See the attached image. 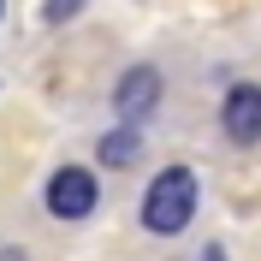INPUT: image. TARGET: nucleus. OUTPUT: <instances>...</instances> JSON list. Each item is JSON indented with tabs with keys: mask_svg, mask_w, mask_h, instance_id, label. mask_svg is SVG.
Masks as SVG:
<instances>
[{
	"mask_svg": "<svg viewBox=\"0 0 261 261\" xmlns=\"http://www.w3.org/2000/svg\"><path fill=\"white\" fill-rule=\"evenodd\" d=\"M196 202H202L196 172L190 166H166V172H154V184L143 190V226L154 231V238H178L196 220Z\"/></svg>",
	"mask_w": 261,
	"mask_h": 261,
	"instance_id": "nucleus-1",
	"label": "nucleus"
},
{
	"mask_svg": "<svg viewBox=\"0 0 261 261\" xmlns=\"http://www.w3.org/2000/svg\"><path fill=\"white\" fill-rule=\"evenodd\" d=\"M95 202H101L95 172H83V166H60V172L48 178V214L54 220H89Z\"/></svg>",
	"mask_w": 261,
	"mask_h": 261,
	"instance_id": "nucleus-2",
	"label": "nucleus"
},
{
	"mask_svg": "<svg viewBox=\"0 0 261 261\" xmlns=\"http://www.w3.org/2000/svg\"><path fill=\"white\" fill-rule=\"evenodd\" d=\"M113 107H119L125 125H143V119L161 107V71H154V65H130L125 77L113 83Z\"/></svg>",
	"mask_w": 261,
	"mask_h": 261,
	"instance_id": "nucleus-3",
	"label": "nucleus"
},
{
	"mask_svg": "<svg viewBox=\"0 0 261 261\" xmlns=\"http://www.w3.org/2000/svg\"><path fill=\"white\" fill-rule=\"evenodd\" d=\"M220 125L238 148L261 143V83H231L226 89V107H220Z\"/></svg>",
	"mask_w": 261,
	"mask_h": 261,
	"instance_id": "nucleus-4",
	"label": "nucleus"
},
{
	"mask_svg": "<svg viewBox=\"0 0 261 261\" xmlns=\"http://www.w3.org/2000/svg\"><path fill=\"white\" fill-rule=\"evenodd\" d=\"M95 154H101L107 166H130L137 154H143V130H137V125H119L113 137H101V148H95Z\"/></svg>",
	"mask_w": 261,
	"mask_h": 261,
	"instance_id": "nucleus-5",
	"label": "nucleus"
},
{
	"mask_svg": "<svg viewBox=\"0 0 261 261\" xmlns=\"http://www.w3.org/2000/svg\"><path fill=\"white\" fill-rule=\"evenodd\" d=\"M89 0H42V12H48V24H71V18L83 12Z\"/></svg>",
	"mask_w": 261,
	"mask_h": 261,
	"instance_id": "nucleus-6",
	"label": "nucleus"
},
{
	"mask_svg": "<svg viewBox=\"0 0 261 261\" xmlns=\"http://www.w3.org/2000/svg\"><path fill=\"white\" fill-rule=\"evenodd\" d=\"M196 261H226V255H220V249H202V255H196Z\"/></svg>",
	"mask_w": 261,
	"mask_h": 261,
	"instance_id": "nucleus-7",
	"label": "nucleus"
},
{
	"mask_svg": "<svg viewBox=\"0 0 261 261\" xmlns=\"http://www.w3.org/2000/svg\"><path fill=\"white\" fill-rule=\"evenodd\" d=\"M0 6H6V0H0Z\"/></svg>",
	"mask_w": 261,
	"mask_h": 261,
	"instance_id": "nucleus-8",
	"label": "nucleus"
}]
</instances>
